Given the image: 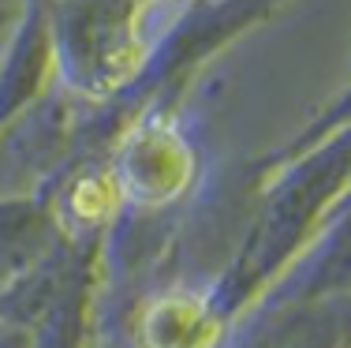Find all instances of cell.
Masks as SVG:
<instances>
[{
	"instance_id": "cell-1",
	"label": "cell",
	"mask_w": 351,
	"mask_h": 348,
	"mask_svg": "<svg viewBox=\"0 0 351 348\" xmlns=\"http://www.w3.org/2000/svg\"><path fill=\"white\" fill-rule=\"evenodd\" d=\"M348 318L332 303H306V308L280 314L254 348H344Z\"/></svg>"
}]
</instances>
